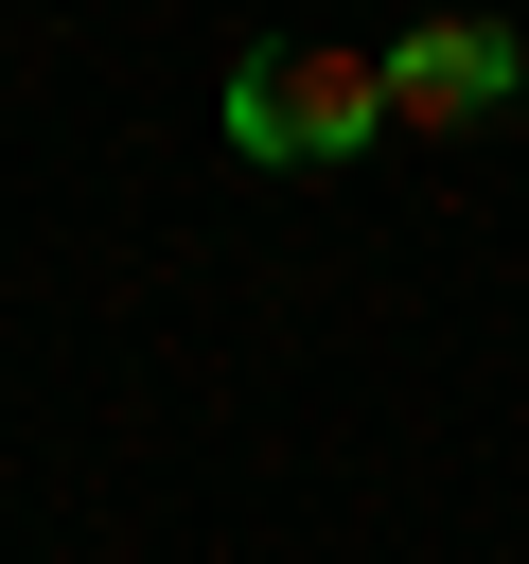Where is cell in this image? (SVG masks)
<instances>
[{
  "label": "cell",
  "instance_id": "cell-1",
  "mask_svg": "<svg viewBox=\"0 0 529 564\" xmlns=\"http://www.w3.org/2000/svg\"><path fill=\"white\" fill-rule=\"evenodd\" d=\"M229 141H247L264 176L370 159V141H388V53H370V35H264V53L229 70Z\"/></svg>",
  "mask_w": 529,
  "mask_h": 564
},
{
  "label": "cell",
  "instance_id": "cell-2",
  "mask_svg": "<svg viewBox=\"0 0 529 564\" xmlns=\"http://www.w3.org/2000/svg\"><path fill=\"white\" fill-rule=\"evenodd\" d=\"M529 88V35L511 18H406L388 35V141H458Z\"/></svg>",
  "mask_w": 529,
  "mask_h": 564
}]
</instances>
